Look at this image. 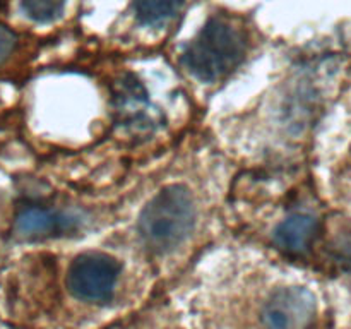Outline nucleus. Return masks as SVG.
<instances>
[{"mask_svg": "<svg viewBox=\"0 0 351 329\" xmlns=\"http://www.w3.org/2000/svg\"><path fill=\"white\" fill-rule=\"evenodd\" d=\"M120 264L103 252H84L72 260L67 284L75 298L88 304H106L115 293Z\"/></svg>", "mask_w": 351, "mask_h": 329, "instance_id": "nucleus-3", "label": "nucleus"}, {"mask_svg": "<svg viewBox=\"0 0 351 329\" xmlns=\"http://www.w3.org/2000/svg\"><path fill=\"white\" fill-rule=\"evenodd\" d=\"M115 112L119 122L132 132H153L160 123V113L151 105L144 86L127 74L120 79L113 89Z\"/></svg>", "mask_w": 351, "mask_h": 329, "instance_id": "nucleus-5", "label": "nucleus"}, {"mask_svg": "<svg viewBox=\"0 0 351 329\" xmlns=\"http://www.w3.org/2000/svg\"><path fill=\"white\" fill-rule=\"evenodd\" d=\"M77 228V218L43 206H27L16 218V230L24 239H47Z\"/></svg>", "mask_w": 351, "mask_h": 329, "instance_id": "nucleus-6", "label": "nucleus"}, {"mask_svg": "<svg viewBox=\"0 0 351 329\" xmlns=\"http://www.w3.org/2000/svg\"><path fill=\"white\" fill-rule=\"evenodd\" d=\"M329 250L336 263L343 266H351V228L341 226L338 233L329 242Z\"/></svg>", "mask_w": 351, "mask_h": 329, "instance_id": "nucleus-10", "label": "nucleus"}, {"mask_svg": "<svg viewBox=\"0 0 351 329\" xmlns=\"http://www.w3.org/2000/svg\"><path fill=\"white\" fill-rule=\"evenodd\" d=\"M319 233V219L308 212H293L274 230V242L288 256H302L314 243Z\"/></svg>", "mask_w": 351, "mask_h": 329, "instance_id": "nucleus-7", "label": "nucleus"}, {"mask_svg": "<svg viewBox=\"0 0 351 329\" xmlns=\"http://www.w3.org/2000/svg\"><path fill=\"white\" fill-rule=\"evenodd\" d=\"M245 31L226 17H213L191 41L184 65L201 81L226 77L245 57Z\"/></svg>", "mask_w": 351, "mask_h": 329, "instance_id": "nucleus-1", "label": "nucleus"}, {"mask_svg": "<svg viewBox=\"0 0 351 329\" xmlns=\"http://www.w3.org/2000/svg\"><path fill=\"white\" fill-rule=\"evenodd\" d=\"M24 14L36 23L57 19L65 7V0H21Z\"/></svg>", "mask_w": 351, "mask_h": 329, "instance_id": "nucleus-9", "label": "nucleus"}, {"mask_svg": "<svg viewBox=\"0 0 351 329\" xmlns=\"http://www.w3.org/2000/svg\"><path fill=\"white\" fill-rule=\"evenodd\" d=\"M17 45V36L10 27L5 24H0V65L10 57Z\"/></svg>", "mask_w": 351, "mask_h": 329, "instance_id": "nucleus-11", "label": "nucleus"}, {"mask_svg": "<svg viewBox=\"0 0 351 329\" xmlns=\"http://www.w3.org/2000/svg\"><path fill=\"white\" fill-rule=\"evenodd\" d=\"M317 304L307 288H280L264 305L263 326L264 329H312Z\"/></svg>", "mask_w": 351, "mask_h": 329, "instance_id": "nucleus-4", "label": "nucleus"}, {"mask_svg": "<svg viewBox=\"0 0 351 329\" xmlns=\"http://www.w3.org/2000/svg\"><path fill=\"white\" fill-rule=\"evenodd\" d=\"M195 223V204L185 185H168L158 192L139 218V235L144 245L165 254L180 245Z\"/></svg>", "mask_w": 351, "mask_h": 329, "instance_id": "nucleus-2", "label": "nucleus"}, {"mask_svg": "<svg viewBox=\"0 0 351 329\" xmlns=\"http://www.w3.org/2000/svg\"><path fill=\"white\" fill-rule=\"evenodd\" d=\"M185 0H134L137 19L146 26H161L173 19Z\"/></svg>", "mask_w": 351, "mask_h": 329, "instance_id": "nucleus-8", "label": "nucleus"}]
</instances>
